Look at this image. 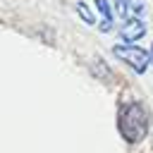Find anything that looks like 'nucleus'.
<instances>
[{
  "label": "nucleus",
  "mask_w": 153,
  "mask_h": 153,
  "mask_svg": "<svg viewBox=\"0 0 153 153\" xmlns=\"http://www.w3.org/2000/svg\"><path fill=\"white\" fill-rule=\"evenodd\" d=\"M148 129V115L141 103H127L120 112V131L129 143H136L146 136Z\"/></svg>",
  "instance_id": "1"
},
{
  "label": "nucleus",
  "mask_w": 153,
  "mask_h": 153,
  "mask_svg": "<svg viewBox=\"0 0 153 153\" xmlns=\"http://www.w3.org/2000/svg\"><path fill=\"white\" fill-rule=\"evenodd\" d=\"M115 55L122 57L124 62H129L139 74H143L146 67H148V55H146L141 48H134V45H117V48H115Z\"/></svg>",
  "instance_id": "2"
},
{
  "label": "nucleus",
  "mask_w": 153,
  "mask_h": 153,
  "mask_svg": "<svg viewBox=\"0 0 153 153\" xmlns=\"http://www.w3.org/2000/svg\"><path fill=\"white\" fill-rule=\"evenodd\" d=\"M143 31H146V24L141 22V17H127L124 19V26H122V38L124 41H136V38H141L143 36Z\"/></svg>",
  "instance_id": "3"
},
{
  "label": "nucleus",
  "mask_w": 153,
  "mask_h": 153,
  "mask_svg": "<svg viewBox=\"0 0 153 153\" xmlns=\"http://www.w3.org/2000/svg\"><path fill=\"white\" fill-rule=\"evenodd\" d=\"M96 7H98V12L103 14V22L98 24V29H100V31H110V29H112V12H110L108 0H96Z\"/></svg>",
  "instance_id": "4"
},
{
  "label": "nucleus",
  "mask_w": 153,
  "mask_h": 153,
  "mask_svg": "<svg viewBox=\"0 0 153 153\" xmlns=\"http://www.w3.org/2000/svg\"><path fill=\"white\" fill-rule=\"evenodd\" d=\"M115 5H117V12H120V17H122V19L131 17V7H134V0H115Z\"/></svg>",
  "instance_id": "5"
},
{
  "label": "nucleus",
  "mask_w": 153,
  "mask_h": 153,
  "mask_svg": "<svg viewBox=\"0 0 153 153\" xmlns=\"http://www.w3.org/2000/svg\"><path fill=\"white\" fill-rule=\"evenodd\" d=\"M76 12H79V17H81V19L86 22V24H93V22H96L93 12H91V10H88V7L84 5V2H79V5H76Z\"/></svg>",
  "instance_id": "6"
},
{
  "label": "nucleus",
  "mask_w": 153,
  "mask_h": 153,
  "mask_svg": "<svg viewBox=\"0 0 153 153\" xmlns=\"http://www.w3.org/2000/svg\"><path fill=\"white\" fill-rule=\"evenodd\" d=\"M151 55H153V50H151ZM151 60H153V57H151Z\"/></svg>",
  "instance_id": "7"
}]
</instances>
